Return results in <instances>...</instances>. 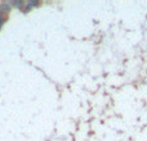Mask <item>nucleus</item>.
Returning <instances> with one entry per match:
<instances>
[{"label":"nucleus","mask_w":147,"mask_h":141,"mask_svg":"<svg viewBox=\"0 0 147 141\" xmlns=\"http://www.w3.org/2000/svg\"><path fill=\"white\" fill-rule=\"evenodd\" d=\"M0 10H1V12H4V13H8L10 10V5L9 4H1V5H0Z\"/></svg>","instance_id":"f257e3e1"},{"label":"nucleus","mask_w":147,"mask_h":141,"mask_svg":"<svg viewBox=\"0 0 147 141\" xmlns=\"http://www.w3.org/2000/svg\"><path fill=\"white\" fill-rule=\"evenodd\" d=\"M23 4H25V3H23L22 0H21V1H12L9 5H13V7H18V8H22V7H23Z\"/></svg>","instance_id":"f03ea898"},{"label":"nucleus","mask_w":147,"mask_h":141,"mask_svg":"<svg viewBox=\"0 0 147 141\" xmlns=\"http://www.w3.org/2000/svg\"><path fill=\"white\" fill-rule=\"evenodd\" d=\"M31 8H32V5H31V3H28L27 7L25 8V12H28V10H31Z\"/></svg>","instance_id":"7ed1b4c3"},{"label":"nucleus","mask_w":147,"mask_h":141,"mask_svg":"<svg viewBox=\"0 0 147 141\" xmlns=\"http://www.w3.org/2000/svg\"><path fill=\"white\" fill-rule=\"evenodd\" d=\"M4 22H5V18L4 17H0V28H1V26L4 25Z\"/></svg>","instance_id":"20e7f679"}]
</instances>
